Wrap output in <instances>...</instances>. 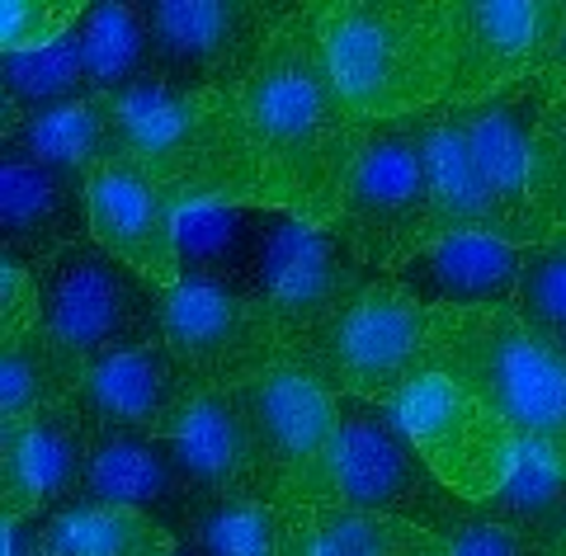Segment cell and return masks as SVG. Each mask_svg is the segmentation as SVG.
Instances as JSON below:
<instances>
[{"label": "cell", "mask_w": 566, "mask_h": 556, "mask_svg": "<svg viewBox=\"0 0 566 556\" xmlns=\"http://www.w3.org/2000/svg\"><path fill=\"white\" fill-rule=\"evenodd\" d=\"M81 99H95V90L85 81L76 33L29 57H0V137H10L24 118L71 109Z\"/></svg>", "instance_id": "cell-27"}, {"label": "cell", "mask_w": 566, "mask_h": 556, "mask_svg": "<svg viewBox=\"0 0 566 556\" xmlns=\"http://www.w3.org/2000/svg\"><path fill=\"white\" fill-rule=\"evenodd\" d=\"M430 368L491 406L524 448L566 468V358L515 307L430 312Z\"/></svg>", "instance_id": "cell-3"}, {"label": "cell", "mask_w": 566, "mask_h": 556, "mask_svg": "<svg viewBox=\"0 0 566 556\" xmlns=\"http://www.w3.org/2000/svg\"><path fill=\"white\" fill-rule=\"evenodd\" d=\"M349 255L374 274H392L401 260L430 245V156L424 114L374 123L354 166L345 212L331 227Z\"/></svg>", "instance_id": "cell-5"}, {"label": "cell", "mask_w": 566, "mask_h": 556, "mask_svg": "<svg viewBox=\"0 0 566 556\" xmlns=\"http://www.w3.org/2000/svg\"><path fill=\"white\" fill-rule=\"evenodd\" d=\"M444 537H449L453 556H557V552L528 543V537L510 533L501 524H486V518L476 514L472 505H463L453 514V524L444 528Z\"/></svg>", "instance_id": "cell-35"}, {"label": "cell", "mask_w": 566, "mask_h": 556, "mask_svg": "<svg viewBox=\"0 0 566 556\" xmlns=\"http://www.w3.org/2000/svg\"><path fill=\"white\" fill-rule=\"evenodd\" d=\"M166 345L203 387H241L293 358L270 302L208 283L166 293Z\"/></svg>", "instance_id": "cell-13"}, {"label": "cell", "mask_w": 566, "mask_h": 556, "mask_svg": "<svg viewBox=\"0 0 566 556\" xmlns=\"http://www.w3.org/2000/svg\"><path fill=\"white\" fill-rule=\"evenodd\" d=\"M524 245L495 241V237H444L416 250L392 274L406 297H416L424 312H468V307H510L520 283Z\"/></svg>", "instance_id": "cell-20"}, {"label": "cell", "mask_w": 566, "mask_h": 556, "mask_svg": "<svg viewBox=\"0 0 566 556\" xmlns=\"http://www.w3.org/2000/svg\"><path fill=\"white\" fill-rule=\"evenodd\" d=\"M510 307L547 349H557L566 358V245L557 237L524 245L520 283Z\"/></svg>", "instance_id": "cell-31"}, {"label": "cell", "mask_w": 566, "mask_h": 556, "mask_svg": "<svg viewBox=\"0 0 566 556\" xmlns=\"http://www.w3.org/2000/svg\"><path fill=\"white\" fill-rule=\"evenodd\" d=\"M406 439L416 443L420 462L434 472V481L463 505H482L505 486L510 468H515L520 439L510 434V424L482 406L468 387H458L439 368L392 401Z\"/></svg>", "instance_id": "cell-8"}, {"label": "cell", "mask_w": 566, "mask_h": 556, "mask_svg": "<svg viewBox=\"0 0 566 556\" xmlns=\"http://www.w3.org/2000/svg\"><path fill=\"white\" fill-rule=\"evenodd\" d=\"M85 203H91V241L104 245L114 260L133 264L147 274L156 289H180V250H175V231H180V208L166 193V185L151 175V166L133 151L85 179Z\"/></svg>", "instance_id": "cell-15"}, {"label": "cell", "mask_w": 566, "mask_h": 556, "mask_svg": "<svg viewBox=\"0 0 566 556\" xmlns=\"http://www.w3.org/2000/svg\"><path fill=\"white\" fill-rule=\"evenodd\" d=\"M91 373L95 368L76 349L43 326L0 339V424H24L52 406L76 401Z\"/></svg>", "instance_id": "cell-24"}, {"label": "cell", "mask_w": 566, "mask_h": 556, "mask_svg": "<svg viewBox=\"0 0 566 556\" xmlns=\"http://www.w3.org/2000/svg\"><path fill=\"white\" fill-rule=\"evenodd\" d=\"M543 104H547V95L538 81L510 85L501 95L476 99V104H453L458 123H463V137L472 147V160L491 185V193L505 203L510 218L524 222L538 241L553 237V231L534 218V208H528V141H534Z\"/></svg>", "instance_id": "cell-21"}, {"label": "cell", "mask_w": 566, "mask_h": 556, "mask_svg": "<svg viewBox=\"0 0 566 556\" xmlns=\"http://www.w3.org/2000/svg\"><path fill=\"white\" fill-rule=\"evenodd\" d=\"M538 85H543L547 99H562V95H566V43H562V52H557V62L538 76Z\"/></svg>", "instance_id": "cell-37"}, {"label": "cell", "mask_w": 566, "mask_h": 556, "mask_svg": "<svg viewBox=\"0 0 566 556\" xmlns=\"http://www.w3.org/2000/svg\"><path fill=\"white\" fill-rule=\"evenodd\" d=\"M553 237H557V241H562V245H566V227H562V231H553Z\"/></svg>", "instance_id": "cell-39"}, {"label": "cell", "mask_w": 566, "mask_h": 556, "mask_svg": "<svg viewBox=\"0 0 566 556\" xmlns=\"http://www.w3.org/2000/svg\"><path fill=\"white\" fill-rule=\"evenodd\" d=\"M335 505L411 518L444 533L463 500H453L420 462L392 406L340 397V439H335Z\"/></svg>", "instance_id": "cell-9"}, {"label": "cell", "mask_w": 566, "mask_h": 556, "mask_svg": "<svg viewBox=\"0 0 566 556\" xmlns=\"http://www.w3.org/2000/svg\"><path fill=\"white\" fill-rule=\"evenodd\" d=\"M562 556H566V547H562Z\"/></svg>", "instance_id": "cell-40"}, {"label": "cell", "mask_w": 566, "mask_h": 556, "mask_svg": "<svg viewBox=\"0 0 566 556\" xmlns=\"http://www.w3.org/2000/svg\"><path fill=\"white\" fill-rule=\"evenodd\" d=\"M232 118L255 185V208L289 212L307 227L340 222L368 123L349 114L331 81L312 0L293 6L251 76L232 90Z\"/></svg>", "instance_id": "cell-1"}, {"label": "cell", "mask_w": 566, "mask_h": 556, "mask_svg": "<svg viewBox=\"0 0 566 556\" xmlns=\"http://www.w3.org/2000/svg\"><path fill=\"white\" fill-rule=\"evenodd\" d=\"M175 556H203V552H193V547H185V543H180V552H175Z\"/></svg>", "instance_id": "cell-38"}, {"label": "cell", "mask_w": 566, "mask_h": 556, "mask_svg": "<svg viewBox=\"0 0 566 556\" xmlns=\"http://www.w3.org/2000/svg\"><path fill=\"white\" fill-rule=\"evenodd\" d=\"M316 373L340 397L392 406L416 378L430 373V312L387 274H374L326 339Z\"/></svg>", "instance_id": "cell-11"}, {"label": "cell", "mask_w": 566, "mask_h": 556, "mask_svg": "<svg viewBox=\"0 0 566 556\" xmlns=\"http://www.w3.org/2000/svg\"><path fill=\"white\" fill-rule=\"evenodd\" d=\"M95 420L81 401L52 406L24 424H0V524L10 518H62L91 505Z\"/></svg>", "instance_id": "cell-14"}, {"label": "cell", "mask_w": 566, "mask_h": 556, "mask_svg": "<svg viewBox=\"0 0 566 556\" xmlns=\"http://www.w3.org/2000/svg\"><path fill=\"white\" fill-rule=\"evenodd\" d=\"M424 156H430V245L444 237H495L510 245H534L538 237L505 212L472 160L453 104L424 114Z\"/></svg>", "instance_id": "cell-19"}, {"label": "cell", "mask_w": 566, "mask_h": 556, "mask_svg": "<svg viewBox=\"0 0 566 556\" xmlns=\"http://www.w3.org/2000/svg\"><path fill=\"white\" fill-rule=\"evenodd\" d=\"M175 453L193 481V495L203 500H279L274 462L264 448L260 420L251 410L245 387H212L203 391L185 424L175 429Z\"/></svg>", "instance_id": "cell-16"}, {"label": "cell", "mask_w": 566, "mask_h": 556, "mask_svg": "<svg viewBox=\"0 0 566 556\" xmlns=\"http://www.w3.org/2000/svg\"><path fill=\"white\" fill-rule=\"evenodd\" d=\"M91 500L104 505H133L161 518L166 528H180L189 514L193 481L185 472L175 439L142 434V429L95 424V468H91Z\"/></svg>", "instance_id": "cell-22"}, {"label": "cell", "mask_w": 566, "mask_h": 556, "mask_svg": "<svg viewBox=\"0 0 566 556\" xmlns=\"http://www.w3.org/2000/svg\"><path fill=\"white\" fill-rule=\"evenodd\" d=\"M232 556H316V510L293 500L245 505Z\"/></svg>", "instance_id": "cell-33"}, {"label": "cell", "mask_w": 566, "mask_h": 556, "mask_svg": "<svg viewBox=\"0 0 566 556\" xmlns=\"http://www.w3.org/2000/svg\"><path fill=\"white\" fill-rule=\"evenodd\" d=\"M528 208L547 231L566 227V95L543 104L528 141Z\"/></svg>", "instance_id": "cell-32"}, {"label": "cell", "mask_w": 566, "mask_h": 556, "mask_svg": "<svg viewBox=\"0 0 566 556\" xmlns=\"http://www.w3.org/2000/svg\"><path fill=\"white\" fill-rule=\"evenodd\" d=\"M6 147L24 151L43 166H57L76 179H91L104 160H114L128 151V133H123V109L118 99L95 95L81 99L71 109L43 114V118H24L10 137H0Z\"/></svg>", "instance_id": "cell-25"}, {"label": "cell", "mask_w": 566, "mask_h": 556, "mask_svg": "<svg viewBox=\"0 0 566 556\" xmlns=\"http://www.w3.org/2000/svg\"><path fill=\"white\" fill-rule=\"evenodd\" d=\"M453 90L449 104L491 99L538 81L566 43L562 0H449Z\"/></svg>", "instance_id": "cell-12"}, {"label": "cell", "mask_w": 566, "mask_h": 556, "mask_svg": "<svg viewBox=\"0 0 566 556\" xmlns=\"http://www.w3.org/2000/svg\"><path fill=\"white\" fill-rule=\"evenodd\" d=\"M274 462L279 500L307 510H335V439H340V391L312 368L283 358L270 373L241 382Z\"/></svg>", "instance_id": "cell-10"}, {"label": "cell", "mask_w": 566, "mask_h": 556, "mask_svg": "<svg viewBox=\"0 0 566 556\" xmlns=\"http://www.w3.org/2000/svg\"><path fill=\"white\" fill-rule=\"evenodd\" d=\"M81 0H6L0 6V57H29V52L57 48L85 20Z\"/></svg>", "instance_id": "cell-34"}, {"label": "cell", "mask_w": 566, "mask_h": 556, "mask_svg": "<svg viewBox=\"0 0 566 556\" xmlns=\"http://www.w3.org/2000/svg\"><path fill=\"white\" fill-rule=\"evenodd\" d=\"M274 218L279 212H264V208H189V212H180V231H175L180 283H208V289L260 297Z\"/></svg>", "instance_id": "cell-23"}, {"label": "cell", "mask_w": 566, "mask_h": 556, "mask_svg": "<svg viewBox=\"0 0 566 556\" xmlns=\"http://www.w3.org/2000/svg\"><path fill=\"white\" fill-rule=\"evenodd\" d=\"M81 241H91L85 179L6 147L0 156V250L33 269Z\"/></svg>", "instance_id": "cell-17"}, {"label": "cell", "mask_w": 566, "mask_h": 556, "mask_svg": "<svg viewBox=\"0 0 566 556\" xmlns=\"http://www.w3.org/2000/svg\"><path fill=\"white\" fill-rule=\"evenodd\" d=\"M57 543L62 556H175L180 537L161 518L133 505H76L57 518Z\"/></svg>", "instance_id": "cell-29"}, {"label": "cell", "mask_w": 566, "mask_h": 556, "mask_svg": "<svg viewBox=\"0 0 566 556\" xmlns=\"http://www.w3.org/2000/svg\"><path fill=\"white\" fill-rule=\"evenodd\" d=\"M33 279L39 326L76 349L91 368L166 339V289H156L147 274L114 260L95 241L33 264Z\"/></svg>", "instance_id": "cell-4"}, {"label": "cell", "mask_w": 566, "mask_h": 556, "mask_svg": "<svg viewBox=\"0 0 566 556\" xmlns=\"http://www.w3.org/2000/svg\"><path fill=\"white\" fill-rule=\"evenodd\" d=\"M293 6L264 0H151L142 6L151 39V81L185 95L237 90Z\"/></svg>", "instance_id": "cell-6"}, {"label": "cell", "mask_w": 566, "mask_h": 556, "mask_svg": "<svg viewBox=\"0 0 566 556\" xmlns=\"http://www.w3.org/2000/svg\"><path fill=\"white\" fill-rule=\"evenodd\" d=\"M368 283H374V269L354 260L349 245L331 227H307L289 212L274 218L260 297L274 307L283 335H289L293 364L316 373L326 339L335 335V326L345 321V312L359 302Z\"/></svg>", "instance_id": "cell-7"}, {"label": "cell", "mask_w": 566, "mask_h": 556, "mask_svg": "<svg viewBox=\"0 0 566 556\" xmlns=\"http://www.w3.org/2000/svg\"><path fill=\"white\" fill-rule=\"evenodd\" d=\"M472 510L482 514L486 524H501V528L562 556V547H566V468L520 443L505 486Z\"/></svg>", "instance_id": "cell-26"}, {"label": "cell", "mask_w": 566, "mask_h": 556, "mask_svg": "<svg viewBox=\"0 0 566 556\" xmlns=\"http://www.w3.org/2000/svg\"><path fill=\"white\" fill-rule=\"evenodd\" d=\"M203 387L193 373L180 364L166 339L151 349L109 358L91 373V382L81 387V410L95 424H114V429H142V434H161L175 439V429L185 424L193 401L203 397Z\"/></svg>", "instance_id": "cell-18"}, {"label": "cell", "mask_w": 566, "mask_h": 556, "mask_svg": "<svg viewBox=\"0 0 566 556\" xmlns=\"http://www.w3.org/2000/svg\"><path fill=\"white\" fill-rule=\"evenodd\" d=\"M326 71L359 123H397L449 104V0H312Z\"/></svg>", "instance_id": "cell-2"}, {"label": "cell", "mask_w": 566, "mask_h": 556, "mask_svg": "<svg viewBox=\"0 0 566 556\" xmlns=\"http://www.w3.org/2000/svg\"><path fill=\"white\" fill-rule=\"evenodd\" d=\"M39 326V279L33 269L0 250V339Z\"/></svg>", "instance_id": "cell-36"}, {"label": "cell", "mask_w": 566, "mask_h": 556, "mask_svg": "<svg viewBox=\"0 0 566 556\" xmlns=\"http://www.w3.org/2000/svg\"><path fill=\"white\" fill-rule=\"evenodd\" d=\"M316 556H453V547L411 518L335 505L316 514Z\"/></svg>", "instance_id": "cell-30"}, {"label": "cell", "mask_w": 566, "mask_h": 556, "mask_svg": "<svg viewBox=\"0 0 566 556\" xmlns=\"http://www.w3.org/2000/svg\"><path fill=\"white\" fill-rule=\"evenodd\" d=\"M76 48L95 95L118 99L151 81V39L142 6H109V0L91 6L76 29Z\"/></svg>", "instance_id": "cell-28"}]
</instances>
